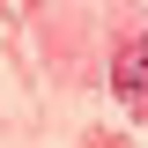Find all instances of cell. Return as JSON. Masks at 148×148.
<instances>
[{
    "mask_svg": "<svg viewBox=\"0 0 148 148\" xmlns=\"http://www.w3.org/2000/svg\"><path fill=\"white\" fill-rule=\"evenodd\" d=\"M111 96L126 111H148V37H133L126 52L111 59Z\"/></svg>",
    "mask_w": 148,
    "mask_h": 148,
    "instance_id": "1",
    "label": "cell"
}]
</instances>
